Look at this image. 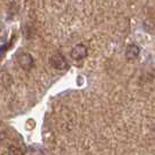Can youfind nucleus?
Segmentation results:
<instances>
[{"label":"nucleus","mask_w":155,"mask_h":155,"mask_svg":"<svg viewBox=\"0 0 155 155\" xmlns=\"http://www.w3.org/2000/svg\"><path fill=\"white\" fill-rule=\"evenodd\" d=\"M1 76H2V77H1L2 84H4L5 86H9V85H11V83H12V77H11V75H9V74H6V72L4 71Z\"/></svg>","instance_id":"423d86ee"},{"label":"nucleus","mask_w":155,"mask_h":155,"mask_svg":"<svg viewBox=\"0 0 155 155\" xmlns=\"http://www.w3.org/2000/svg\"><path fill=\"white\" fill-rule=\"evenodd\" d=\"M49 63L53 68L57 70H65L69 68V64L67 62L65 57L61 53H55L54 55H51L49 58Z\"/></svg>","instance_id":"f257e3e1"},{"label":"nucleus","mask_w":155,"mask_h":155,"mask_svg":"<svg viewBox=\"0 0 155 155\" xmlns=\"http://www.w3.org/2000/svg\"><path fill=\"white\" fill-rule=\"evenodd\" d=\"M18 62L23 70H31L34 67V58L29 53H22L19 55Z\"/></svg>","instance_id":"f03ea898"},{"label":"nucleus","mask_w":155,"mask_h":155,"mask_svg":"<svg viewBox=\"0 0 155 155\" xmlns=\"http://www.w3.org/2000/svg\"><path fill=\"white\" fill-rule=\"evenodd\" d=\"M70 56L75 61H82V60L86 58V56H87V49L84 45H77L71 50Z\"/></svg>","instance_id":"7ed1b4c3"},{"label":"nucleus","mask_w":155,"mask_h":155,"mask_svg":"<svg viewBox=\"0 0 155 155\" xmlns=\"http://www.w3.org/2000/svg\"><path fill=\"white\" fill-rule=\"evenodd\" d=\"M140 55V48L135 45H130L127 46L125 50V57L127 60H135Z\"/></svg>","instance_id":"20e7f679"},{"label":"nucleus","mask_w":155,"mask_h":155,"mask_svg":"<svg viewBox=\"0 0 155 155\" xmlns=\"http://www.w3.org/2000/svg\"><path fill=\"white\" fill-rule=\"evenodd\" d=\"M8 154L9 155H23V149L19 146L12 145L8 147Z\"/></svg>","instance_id":"39448f33"}]
</instances>
